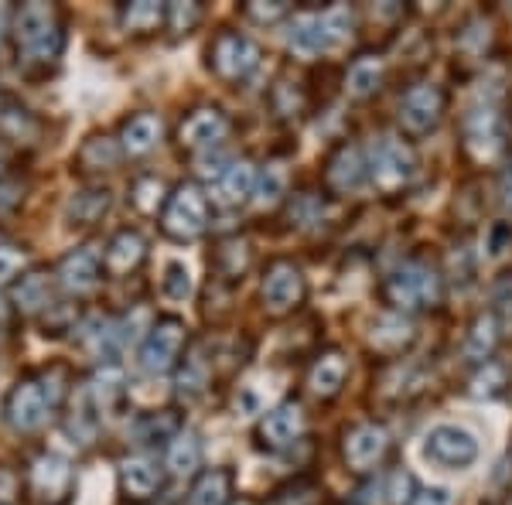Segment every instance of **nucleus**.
Masks as SVG:
<instances>
[{
	"mask_svg": "<svg viewBox=\"0 0 512 505\" xmlns=\"http://www.w3.org/2000/svg\"><path fill=\"white\" fill-rule=\"evenodd\" d=\"M65 393H69V376L62 366H52L35 376H24L11 386L4 400V420L18 434H38L48 420L55 417V410L62 407Z\"/></svg>",
	"mask_w": 512,
	"mask_h": 505,
	"instance_id": "nucleus-1",
	"label": "nucleus"
},
{
	"mask_svg": "<svg viewBox=\"0 0 512 505\" xmlns=\"http://www.w3.org/2000/svg\"><path fill=\"white\" fill-rule=\"evenodd\" d=\"M14 301L28 314L52 311L55 301H52V280H48V273H28V277H21L18 291H14Z\"/></svg>",
	"mask_w": 512,
	"mask_h": 505,
	"instance_id": "nucleus-32",
	"label": "nucleus"
},
{
	"mask_svg": "<svg viewBox=\"0 0 512 505\" xmlns=\"http://www.w3.org/2000/svg\"><path fill=\"white\" fill-rule=\"evenodd\" d=\"M233 495H236V471L209 468L195 478L188 505H233Z\"/></svg>",
	"mask_w": 512,
	"mask_h": 505,
	"instance_id": "nucleus-24",
	"label": "nucleus"
},
{
	"mask_svg": "<svg viewBox=\"0 0 512 505\" xmlns=\"http://www.w3.org/2000/svg\"><path fill=\"white\" fill-rule=\"evenodd\" d=\"M185 342H188V325L181 318H175V314H164V318H158L147 328L144 342H140V352H137L140 372H147V376H164V372H171L178 366Z\"/></svg>",
	"mask_w": 512,
	"mask_h": 505,
	"instance_id": "nucleus-6",
	"label": "nucleus"
},
{
	"mask_svg": "<svg viewBox=\"0 0 512 505\" xmlns=\"http://www.w3.org/2000/svg\"><path fill=\"white\" fill-rule=\"evenodd\" d=\"M113 205V192L106 185H86L79 192H72V198L65 202V219L72 226H93L103 219Z\"/></svg>",
	"mask_w": 512,
	"mask_h": 505,
	"instance_id": "nucleus-23",
	"label": "nucleus"
},
{
	"mask_svg": "<svg viewBox=\"0 0 512 505\" xmlns=\"http://www.w3.org/2000/svg\"><path fill=\"white\" fill-rule=\"evenodd\" d=\"M161 24H168V7L158 0H134V4L120 7V28L134 31V35H151Z\"/></svg>",
	"mask_w": 512,
	"mask_h": 505,
	"instance_id": "nucleus-27",
	"label": "nucleus"
},
{
	"mask_svg": "<svg viewBox=\"0 0 512 505\" xmlns=\"http://www.w3.org/2000/svg\"><path fill=\"white\" fill-rule=\"evenodd\" d=\"M256 192V168L250 161H229L222 168V175H216L212 181V202L222 205V209H239L246 205Z\"/></svg>",
	"mask_w": 512,
	"mask_h": 505,
	"instance_id": "nucleus-18",
	"label": "nucleus"
},
{
	"mask_svg": "<svg viewBox=\"0 0 512 505\" xmlns=\"http://www.w3.org/2000/svg\"><path fill=\"white\" fill-rule=\"evenodd\" d=\"M161 229L175 243H192V239H198L209 229V195L195 181L175 185L161 209Z\"/></svg>",
	"mask_w": 512,
	"mask_h": 505,
	"instance_id": "nucleus-5",
	"label": "nucleus"
},
{
	"mask_svg": "<svg viewBox=\"0 0 512 505\" xmlns=\"http://www.w3.org/2000/svg\"><path fill=\"white\" fill-rule=\"evenodd\" d=\"M117 161H120V147L113 144V140H106V137L86 140V144H82V151H79V164L86 171H106V168H113Z\"/></svg>",
	"mask_w": 512,
	"mask_h": 505,
	"instance_id": "nucleus-36",
	"label": "nucleus"
},
{
	"mask_svg": "<svg viewBox=\"0 0 512 505\" xmlns=\"http://www.w3.org/2000/svg\"><path fill=\"white\" fill-rule=\"evenodd\" d=\"M205 359L202 355H192V359H185V366H181V376H178V393L185 396V400H198L205 389Z\"/></svg>",
	"mask_w": 512,
	"mask_h": 505,
	"instance_id": "nucleus-39",
	"label": "nucleus"
},
{
	"mask_svg": "<svg viewBox=\"0 0 512 505\" xmlns=\"http://www.w3.org/2000/svg\"><path fill=\"white\" fill-rule=\"evenodd\" d=\"M7 325V308H4V301H0V328Z\"/></svg>",
	"mask_w": 512,
	"mask_h": 505,
	"instance_id": "nucleus-47",
	"label": "nucleus"
},
{
	"mask_svg": "<svg viewBox=\"0 0 512 505\" xmlns=\"http://www.w3.org/2000/svg\"><path fill=\"white\" fill-rule=\"evenodd\" d=\"M304 434V410L297 400H284L277 407H270L256 424V444L263 451H284L297 437Z\"/></svg>",
	"mask_w": 512,
	"mask_h": 505,
	"instance_id": "nucleus-12",
	"label": "nucleus"
},
{
	"mask_svg": "<svg viewBox=\"0 0 512 505\" xmlns=\"http://www.w3.org/2000/svg\"><path fill=\"white\" fill-rule=\"evenodd\" d=\"M161 120L154 113H134L120 127V151L130 157H144L161 144Z\"/></svg>",
	"mask_w": 512,
	"mask_h": 505,
	"instance_id": "nucleus-22",
	"label": "nucleus"
},
{
	"mask_svg": "<svg viewBox=\"0 0 512 505\" xmlns=\"http://www.w3.org/2000/svg\"><path fill=\"white\" fill-rule=\"evenodd\" d=\"M195 294V273L185 260H168L161 270V297L168 304H185Z\"/></svg>",
	"mask_w": 512,
	"mask_h": 505,
	"instance_id": "nucleus-31",
	"label": "nucleus"
},
{
	"mask_svg": "<svg viewBox=\"0 0 512 505\" xmlns=\"http://www.w3.org/2000/svg\"><path fill=\"white\" fill-rule=\"evenodd\" d=\"M369 175L383 192H396V188L410 185L417 175V157L403 140L396 137H379L369 147Z\"/></svg>",
	"mask_w": 512,
	"mask_h": 505,
	"instance_id": "nucleus-8",
	"label": "nucleus"
},
{
	"mask_svg": "<svg viewBox=\"0 0 512 505\" xmlns=\"http://www.w3.org/2000/svg\"><path fill=\"white\" fill-rule=\"evenodd\" d=\"M263 383H270V379H250V383L239 386V393H236V400H233L236 417H256V413H267L270 386L263 389Z\"/></svg>",
	"mask_w": 512,
	"mask_h": 505,
	"instance_id": "nucleus-37",
	"label": "nucleus"
},
{
	"mask_svg": "<svg viewBox=\"0 0 512 505\" xmlns=\"http://www.w3.org/2000/svg\"><path fill=\"white\" fill-rule=\"evenodd\" d=\"M181 417L175 410H161V413H144V417L134 420L130 427V437L144 447H154V444H171L175 437L181 434Z\"/></svg>",
	"mask_w": 512,
	"mask_h": 505,
	"instance_id": "nucleus-26",
	"label": "nucleus"
},
{
	"mask_svg": "<svg viewBox=\"0 0 512 505\" xmlns=\"http://www.w3.org/2000/svg\"><path fill=\"white\" fill-rule=\"evenodd\" d=\"M465 144L475 157H495L502 151V117L499 106L478 99L465 113Z\"/></svg>",
	"mask_w": 512,
	"mask_h": 505,
	"instance_id": "nucleus-14",
	"label": "nucleus"
},
{
	"mask_svg": "<svg viewBox=\"0 0 512 505\" xmlns=\"http://www.w3.org/2000/svg\"><path fill=\"white\" fill-rule=\"evenodd\" d=\"M502 379H506L502 369L492 366V362H485V369L472 379V396H495L502 389Z\"/></svg>",
	"mask_w": 512,
	"mask_h": 505,
	"instance_id": "nucleus-43",
	"label": "nucleus"
},
{
	"mask_svg": "<svg viewBox=\"0 0 512 505\" xmlns=\"http://www.w3.org/2000/svg\"><path fill=\"white\" fill-rule=\"evenodd\" d=\"M287 195V175L280 164H267L263 171H256V205H263V209H274L280 198Z\"/></svg>",
	"mask_w": 512,
	"mask_h": 505,
	"instance_id": "nucleus-35",
	"label": "nucleus"
},
{
	"mask_svg": "<svg viewBox=\"0 0 512 505\" xmlns=\"http://www.w3.org/2000/svg\"><path fill=\"white\" fill-rule=\"evenodd\" d=\"M328 185L335 188V192H359L362 185H366L369 178V161L366 154L359 151V147H338V151L328 157Z\"/></svg>",
	"mask_w": 512,
	"mask_h": 505,
	"instance_id": "nucleus-20",
	"label": "nucleus"
},
{
	"mask_svg": "<svg viewBox=\"0 0 512 505\" xmlns=\"http://www.w3.org/2000/svg\"><path fill=\"white\" fill-rule=\"evenodd\" d=\"M86 393L93 396V403L99 410H110L123 396V372L117 366H103L93 379H89Z\"/></svg>",
	"mask_w": 512,
	"mask_h": 505,
	"instance_id": "nucleus-34",
	"label": "nucleus"
},
{
	"mask_svg": "<svg viewBox=\"0 0 512 505\" xmlns=\"http://www.w3.org/2000/svg\"><path fill=\"white\" fill-rule=\"evenodd\" d=\"M144 256H147V239L137 229H120V233L110 236V243L103 250V270L123 277V273L137 270L144 263Z\"/></svg>",
	"mask_w": 512,
	"mask_h": 505,
	"instance_id": "nucleus-21",
	"label": "nucleus"
},
{
	"mask_svg": "<svg viewBox=\"0 0 512 505\" xmlns=\"http://www.w3.org/2000/svg\"><path fill=\"white\" fill-rule=\"evenodd\" d=\"M164 482L158 461H151L147 454H137V458L120 461L117 468V488L127 502H147L158 495V488Z\"/></svg>",
	"mask_w": 512,
	"mask_h": 505,
	"instance_id": "nucleus-17",
	"label": "nucleus"
},
{
	"mask_svg": "<svg viewBox=\"0 0 512 505\" xmlns=\"http://www.w3.org/2000/svg\"><path fill=\"white\" fill-rule=\"evenodd\" d=\"M287 11H291V4H287V0H253V4H246V14H250L253 21H260V24L280 21Z\"/></svg>",
	"mask_w": 512,
	"mask_h": 505,
	"instance_id": "nucleus-42",
	"label": "nucleus"
},
{
	"mask_svg": "<svg viewBox=\"0 0 512 505\" xmlns=\"http://www.w3.org/2000/svg\"><path fill=\"white\" fill-rule=\"evenodd\" d=\"M495 345H499V318L495 314H478L465 338V355L472 362H489Z\"/></svg>",
	"mask_w": 512,
	"mask_h": 505,
	"instance_id": "nucleus-30",
	"label": "nucleus"
},
{
	"mask_svg": "<svg viewBox=\"0 0 512 505\" xmlns=\"http://www.w3.org/2000/svg\"><path fill=\"white\" fill-rule=\"evenodd\" d=\"M260 65V45L253 38L239 35V31H219L209 45V69L219 79L239 82Z\"/></svg>",
	"mask_w": 512,
	"mask_h": 505,
	"instance_id": "nucleus-9",
	"label": "nucleus"
},
{
	"mask_svg": "<svg viewBox=\"0 0 512 505\" xmlns=\"http://www.w3.org/2000/svg\"><path fill=\"white\" fill-rule=\"evenodd\" d=\"M14 41H18V52L28 62H55L62 52V18L52 4H41L31 0L21 11H14Z\"/></svg>",
	"mask_w": 512,
	"mask_h": 505,
	"instance_id": "nucleus-4",
	"label": "nucleus"
},
{
	"mask_svg": "<svg viewBox=\"0 0 512 505\" xmlns=\"http://www.w3.org/2000/svg\"><path fill=\"white\" fill-rule=\"evenodd\" d=\"M4 161H7V154H4V151H0V171H4Z\"/></svg>",
	"mask_w": 512,
	"mask_h": 505,
	"instance_id": "nucleus-48",
	"label": "nucleus"
},
{
	"mask_svg": "<svg viewBox=\"0 0 512 505\" xmlns=\"http://www.w3.org/2000/svg\"><path fill=\"white\" fill-rule=\"evenodd\" d=\"M55 280L62 291L69 294H89L96 291V284L103 280V256L93 246H79V250L65 253L55 267Z\"/></svg>",
	"mask_w": 512,
	"mask_h": 505,
	"instance_id": "nucleus-15",
	"label": "nucleus"
},
{
	"mask_svg": "<svg viewBox=\"0 0 512 505\" xmlns=\"http://www.w3.org/2000/svg\"><path fill=\"white\" fill-rule=\"evenodd\" d=\"M4 195H7V188H4V185H0V205H4Z\"/></svg>",
	"mask_w": 512,
	"mask_h": 505,
	"instance_id": "nucleus-49",
	"label": "nucleus"
},
{
	"mask_svg": "<svg viewBox=\"0 0 512 505\" xmlns=\"http://www.w3.org/2000/svg\"><path fill=\"white\" fill-rule=\"evenodd\" d=\"M304 291H308V284H304V273L297 263L291 260H277L270 263L267 273H263L260 280V297H263V308L270 314H287L294 311L297 304L304 301Z\"/></svg>",
	"mask_w": 512,
	"mask_h": 505,
	"instance_id": "nucleus-11",
	"label": "nucleus"
},
{
	"mask_svg": "<svg viewBox=\"0 0 512 505\" xmlns=\"http://www.w3.org/2000/svg\"><path fill=\"white\" fill-rule=\"evenodd\" d=\"M390 447V434L379 424H359L345 434V461L355 471H369Z\"/></svg>",
	"mask_w": 512,
	"mask_h": 505,
	"instance_id": "nucleus-19",
	"label": "nucleus"
},
{
	"mask_svg": "<svg viewBox=\"0 0 512 505\" xmlns=\"http://www.w3.org/2000/svg\"><path fill=\"white\" fill-rule=\"evenodd\" d=\"M229 130V120L219 106H202L192 110L185 120L178 123V144L188 151H205V147H216Z\"/></svg>",
	"mask_w": 512,
	"mask_h": 505,
	"instance_id": "nucleus-16",
	"label": "nucleus"
},
{
	"mask_svg": "<svg viewBox=\"0 0 512 505\" xmlns=\"http://www.w3.org/2000/svg\"><path fill=\"white\" fill-rule=\"evenodd\" d=\"M383 294L396 311H420L441 301L444 287L441 277L431 267H424V263H403V267H396L386 277Z\"/></svg>",
	"mask_w": 512,
	"mask_h": 505,
	"instance_id": "nucleus-7",
	"label": "nucleus"
},
{
	"mask_svg": "<svg viewBox=\"0 0 512 505\" xmlns=\"http://www.w3.org/2000/svg\"><path fill=\"white\" fill-rule=\"evenodd\" d=\"M441 113H444V93L434 82L410 86L400 99V123L410 134H431L437 123H441Z\"/></svg>",
	"mask_w": 512,
	"mask_h": 505,
	"instance_id": "nucleus-13",
	"label": "nucleus"
},
{
	"mask_svg": "<svg viewBox=\"0 0 512 505\" xmlns=\"http://www.w3.org/2000/svg\"><path fill=\"white\" fill-rule=\"evenodd\" d=\"M76 492V468L62 454H41L31 465V495L38 505H69Z\"/></svg>",
	"mask_w": 512,
	"mask_h": 505,
	"instance_id": "nucleus-10",
	"label": "nucleus"
},
{
	"mask_svg": "<svg viewBox=\"0 0 512 505\" xmlns=\"http://www.w3.org/2000/svg\"><path fill=\"white\" fill-rule=\"evenodd\" d=\"M352 35V11L345 4H335L328 11H311V14H297L287 24V48L304 59H315L321 52H332Z\"/></svg>",
	"mask_w": 512,
	"mask_h": 505,
	"instance_id": "nucleus-3",
	"label": "nucleus"
},
{
	"mask_svg": "<svg viewBox=\"0 0 512 505\" xmlns=\"http://www.w3.org/2000/svg\"><path fill=\"white\" fill-rule=\"evenodd\" d=\"M130 202H134L140 212H158V205L168 202V195H164V181L154 178V175L137 178L134 185H130Z\"/></svg>",
	"mask_w": 512,
	"mask_h": 505,
	"instance_id": "nucleus-38",
	"label": "nucleus"
},
{
	"mask_svg": "<svg viewBox=\"0 0 512 505\" xmlns=\"http://www.w3.org/2000/svg\"><path fill=\"white\" fill-rule=\"evenodd\" d=\"M345 376H349V366H345L342 355H321V359L315 362V369H311V393L318 396H335L338 389L345 386Z\"/></svg>",
	"mask_w": 512,
	"mask_h": 505,
	"instance_id": "nucleus-33",
	"label": "nucleus"
},
{
	"mask_svg": "<svg viewBox=\"0 0 512 505\" xmlns=\"http://www.w3.org/2000/svg\"><path fill=\"white\" fill-rule=\"evenodd\" d=\"M24 270H28V253L21 246L0 243V287H11L14 280L24 277Z\"/></svg>",
	"mask_w": 512,
	"mask_h": 505,
	"instance_id": "nucleus-40",
	"label": "nucleus"
},
{
	"mask_svg": "<svg viewBox=\"0 0 512 505\" xmlns=\"http://www.w3.org/2000/svg\"><path fill=\"white\" fill-rule=\"evenodd\" d=\"M417 458L434 471H451V475H465L478 465L482 458V441L472 427L465 424H434L431 430H424L417 444Z\"/></svg>",
	"mask_w": 512,
	"mask_h": 505,
	"instance_id": "nucleus-2",
	"label": "nucleus"
},
{
	"mask_svg": "<svg viewBox=\"0 0 512 505\" xmlns=\"http://www.w3.org/2000/svg\"><path fill=\"white\" fill-rule=\"evenodd\" d=\"M414 478L403 475V471H396V475L390 478V488H386V495H390V505H410V499H414Z\"/></svg>",
	"mask_w": 512,
	"mask_h": 505,
	"instance_id": "nucleus-44",
	"label": "nucleus"
},
{
	"mask_svg": "<svg viewBox=\"0 0 512 505\" xmlns=\"http://www.w3.org/2000/svg\"><path fill=\"white\" fill-rule=\"evenodd\" d=\"M7 21H11V11L0 4V38H4V31H7Z\"/></svg>",
	"mask_w": 512,
	"mask_h": 505,
	"instance_id": "nucleus-46",
	"label": "nucleus"
},
{
	"mask_svg": "<svg viewBox=\"0 0 512 505\" xmlns=\"http://www.w3.org/2000/svg\"><path fill=\"white\" fill-rule=\"evenodd\" d=\"M410 505H451V492H448L444 485L420 488L414 499H410Z\"/></svg>",
	"mask_w": 512,
	"mask_h": 505,
	"instance_id": "nucleus-45",
	"label": "nucleus"
},
{
	"mask_svg": "<svg viewBox=\"0 0 512 505\" xmlns=\"http://www.w3.org/2000/svg\"><path fill=\"white\" fill-rule=\"evenodd\" d=\"M198 21H202V7L198 4H168V28L175 35H188Z\"/></svg>",
	"mask_w": 512,
	"mask_h": 505,
	"instance_id": "nucleus-41",
	"label": "nucleus"
},
{
	"mask_svg": "<svg viewBox=\"0 0 512 505\" xmlns=\"http://www.w3.org/2000/svg\"><path fill=\"white\" fill-rule=\"evenodd\" d=\"M379 82H383V62H379L376 55H362V59H355L349 65V72H345V93L355 99H366L376 93Z\"/></svg>",
	"mask_w": 512,
	"mask_h": 505,
	"instance_id": "nucleus-29",
	"label": "nucleus"
},
{
	"mask_svg": "<svg viewBox=\"0 0 512 505\" xmlns=\"http://www.w3.org/2000/svg\"><path fill=\"white\" fill-rule=\"evenodd\" d=\"M202 468V441L195 430H181L175 441L168 444V471L178 478H188Z\"/></svg>",
	"mask_w": 512,
	"mask_h": 505,
	"instance_id": "nucleus-28",
	"label": "nucleus"
},
{
	"mask_svg": "<svg viewBox=\"0 0 512 505\" xmlns=\"http://www.w3.org/2000/svg\"><path fill=\"white\" fill-rule=\"evenodd\" d=\"M414 342V325L410 318H403L400 311H386V314H376L369 321V345L379 352H400L403 345Z\"/></svg>",
	"mask_w": 512,
	"mask_h": 505,
	"instance_id": "nucleus-25",
	"label": "nucleus"
}]
</instances>
